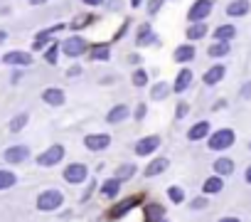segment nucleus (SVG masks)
I'll use <instances>...</instances> for the list:
<instances>
[{
	"instance_id": "nucleus-17",
	"label": "nucleus",
	"mask_w": 251,
	"mask_h": 222,
	"mask_svg": "<svg viewBox=\"0 0 251 222\" xmlns=\"http://www.w3.org/2000/svg\"><path fill=\"white\" fill-rule=\"evenodd\" d=\"M173 57H175V62H180V64L192 62V59H195V45H180Z\"/></svg>"
},
{
	"instance_id": "nucleus-42",
	"label": "nucleus",
	"mask_w": 251,
	"mask_h": 222,
	"mask_svg": "<svg viewBox=\"0 0 251 222\" xmlns=\"http://www.w3.org/2000/svg\"><path fill=\"white\" fill-rule=\"evenodd\" d=\"M67 74H69V77H76V74H81V67H72Z\"/></svg>"
},
{
	"instance_id": "nucleus-5",
	"label": "nucleus",
	"mask_w": 251,
	"mask_h": 222,
	"mask_svg": "<svg viewBox=\"0 0 251 222\" xmlns=\"http://www.w3.org/2000/svg\"><path fill=\"white\" fill-rule=\"evenodd\" d=\"M86 175H89V170H86L84 163H72V166L64 168V180L69 185H81L86 180Z\"/></svg>"
},
{
	"instance_id": "nucleus-44",
	"label": "nucleus",
	"mask_w": 251,
	"mask_h": 222,
	"mask_svg": "<svg viewBox=\"0 0 251 222\" xmlns=\"http://www.w3.org/2000/svg\"><path fill=\"white\" fill-rule=\"evenodd\" d=\"M219 222H241V220H239V217H222Z\"/></svg>"
},
{
	"instance_id": "nucleus-27",
	"label": "nucleus",
	"mask_w": 251,
	"mask_h": 222,
	"mask_svg": "<svg viewBox=\"0 0 251 222\" xmlns=\"http://www.w3.org/2000/svg\"><path fill=\"white\" fill-rule=\"evenodd\" d=\"M118 188H121V180L111 178V180H106V183L101 185V195H103V197H116V195H118Z\"/></svg>"
},
{
	"instance_id": "nucleus-26",
	"label": "nucleus",
	"mask_w": 251,
	"mask_h": 222,
	"mask_svg": "<svg viewBox=\"0 0 251 222\" xmlns=\"http://www.w3.org/2000/svg\"><path fill=\"white\" fill-rule=\"evenodd\" d=\"M229 52H231L229 42H214V45H209V50H207L209 57H226Z\"/></svg>"
},
{
	"instance_id": "nucleus-34",
	"label": "nucleus",
	"mask_w": 251,
	"mask_h": 222,
	"mask_svg": "<svg viewBox=\"0 0 251 222\" xmlns=\"http://www.w3.org/2000/svg\"><path fill=\"white\" fill-rule=\"evenodd\" d=\"M133 84H136V86H146V84H148V74H146L143 69H136V72H133Z\"/></svg>"
},
{
	"instance_id": "nucleus-46",
	"label": "nucleus",
	"mask_w": 251,
	"mask_h": 222,
	"mask_svg": "<svg viewBox=\"0 0 251 222\" xmlns=\"http://www.w3.org/2000/svg\"><path fill=\"white\" fill-rule=\"evenodd\" d=\"M42 3H47V0H30V5H42Z\"/></svg>"
},
{
	"instance_id": "nucleus-41",
	"label": "nucleus",
	"mask_w": 251,
	"mask_h": 222,
	"mask_svg": "<svg viewBox=\"0 0 251 222\" xmlns=\"http://www.w3.org/2000/svg\"><path fill=\"white\" fill-rule=\"evenodd\" d=\"M187 114V104H180V109H177V119H182Z\"/></svg>"
},
{
	"instance_id": "nucleus-12",
	"label": "nucleus",
	"mask_w": 251,
	"mask_h": 222,
	"mask_svg": "<svg viewBox=\"0 0 251 222\" xmlns=\"http://www.w3.org/2000/svg\"><path fill=\"white\" fill-rule=\"evenodd\" d=\"M249 10H251L249 0H231V3L226 5V15H229V18H244Z\"/></svg>"
},
{
	"instance_id": "nucleus-10",
	"label": "nucleus",
	"mask_w": 251,
	"mask_h": 222,
	"mask_svg": "<svg viewBox=\"0 0 251 222\" xmlns=\"http://www.w3.org/2000/svg\"><path fill=\"white\" fill-rule=\"evenodd\" d=\"M192 79H195V77H192V72H190L187 67H185V69H180V72H177V77H175L173 91H175V94H182V91H187V89H190V84H192Z\"/></svg>"
},
{
	"instance_id": "nucleus-40",
	"label": "nucleus",
	"mask_w": 251,
	"mask_h": 222,
	"mask_svg": "<svg viewBox=\"0 0 251 222\" xmlns=\"http://www.w3.org/2000/svg\"><path fill=\"white\" fill-rule=\"evenodd\" d=\"M146 116V104H138V109H136V119H143Z\"/></svg>"
},
{
	"instance_id": "nucleus-50",
	"label": "nucleus",
	"mask_w": 251,
	"mask_h": 222,
	"mask_svg": "<svg viewBox=\"0 0 251 222\" xmlns=\"http://www.w3.org/2000/svg\"><path fill=\"white\" fill-rule=\"evenodd\" d=\"M249 148H251V143H249Z\"/></svg>"
},
{
	"instance_id": "nucleus-23",
	"label": "nucleus",
	"mask_w": 251,
	"mask_h": 222,
	"mask_svg": "<svg viewBox=\"0 0 251 222\" xmlns=\"http://www.w3.org/2000/svg\"><path fill=\"white\" fill-rule=\"evenodd\" d=\"M168 166H170V161L168 158H155L148 168H146V175L148 178H153V175H160L163 170H168Z\"/></svg>"
},
{
	"instance_id": "nucleus-13",
	"label": "nucleus",
	"mask_w": 251,
	"mask_h": 222,
	"mask_svg": "<svg viewBox=\"0 0 251 222\" xmlns=\"http://www.w3.org/2000/svg\"><path fill=\"white\" fill-rule=\"evenodd\" d=\"M138 202H141V197H126V200H121L113 210H111V217L113 220H118V217H123L128 210H133V207H138Z\"/></svg>"
},
{
	"instance_id": "nucleus-16",
	"label": "nucleus",
	"mask_w": 251,
	"mask_h": 222,
	"mask_svg": "<svg viewBox=\"0 0 251 222\" xmlns=\"http://www.w3.org/2000/svg\"><path fill=\"white\" fill-rule=\"evenodd\" d=\"M42 101L50 106H62L64 104V91L62 89H45L42 91Z\"/></svg>"
},
{
	"instance_id": "nucleus-32",
	"label": "nucleus",
	"mask_w": 251,
	"mask_h": 222,
	"mask_svg": "<svg viewBox=\"0 0 251 222\" xmlns=\"http://www.w3.org/2000/svg\"><path fill=\"white\" fill-rule=\"evenodd\" d=\"M168 197L177 205V202H182V200H185V190H182V188H177V185H173V188H168Z\"/></svg>"
},
{
	"instance_id": "nucleus-2",
	"label": "nucleus",
	"mask_w": 251,
	"mask_h": 222,
	"mask_svg": "<svg viewBox=\"0 0 251 222\" xmlns=\"http://www.w3.org/2000/svg\"><path fill=\"white\" fill-rule=\"evenodd\" d=\"M62 202H64V195H62L59 190H45V193H40V197H37V210L52 212V210H59Z\"/></svg>"
},
{
	"instance_id": "nucleus-28",
	"label": "nucleus",
	"mask_w": 251,
	"mask_h": 222,
	"mask_svg": "<svg viewBox=\"0 0 251 222\" xmlns=\"http://www.w3.org/2000/svg\"><path fill=\"white\" fill-rule=\"evenodd\" d=\"M163 215H165V210H163L160 205H155V202L146 207V222H160Z\"/></svg>"
},
{
	"instance_id": "nucleus-31",
	"label": "nucleus",
	"mask_w": 251,
	"mask_h": 222,
	"mask_svg": "<svg viewBox=\"0 0 251 222\" xmlns=\"http://www.w3.org/2000/svg\"><path fill=\"white\" fill-rule=\"evenodd\" d=\"M27 119H30L27 114H18V116H15V119L10 121V131H13V134L23 131V129H25V124H27Z\"/></svg>"
},
{
	"instance_id": "nucleus-30",
	"label": "nucleus",
	"mask_w": 251,
	"mask_h": 222,
	"mask_svg": "<svg viewBox=\"0 0 251 222\" xmlns=\"http://www.w3.org/2000/svg\"><path fill=\"white\" fill-rule=\"evenodd\" d=\"M15 183H18L15 173H10V170H0V190H8V188H13Z\"/></svg>"
},
{
	"instance_id": "nucleus-39",
	"label": "nucleus",
	"mask_w": 251,
	"mask_h": 222,
	"mask_svg": "<svg viewBox=\"0 0 251 222\" xmlns=\"http://www.w3.org/2000/svg\"><path fill=\"white\" fill-rule=\"evenodd\" d=\"M241 96H244V99H251V82H246V84L241 86Z\"/></svg>"
},
{
	"instance_id": "nucleus-6",
	"label": "nucleus",
	"mask_w": 251,
	"mask_h": 222,
	"mask_svg": "<svg viewBox=\"0 0 251 222\" xmlns=\"http://www.w3.org/2000/svg\"><path fill=\"white\" fill-rule=\"evenodd\" d=\"M62 52L69 55V57H79V55L86 52V40L84 37H69V40L62 42Z\"/></svg>"
},
{
	"instance_id": "nucleus-43",
	"label": "nucleus",
	"mask_w": 251,
	"mask_h": 222,
	"mask_svg": "<svg viewBox=\"0 0 251 222\" xmlns=\"http://www.w3.org/2000/svg\"><path fill=\"white\" fill-rule=\"evenodd\" d=\"M81 3H84V5H101L103 0H81Z\"/></svg>"
},
{
	"instance_id": "nucleus-49",
	"label": "nucleus",
	"mask_w": 251,
	"mask_h": 222,
	"mask_svg": "<svg viewBox=\"0 0 251 222\" xmlns=\"http://www.w3.org/2000/svg\"><path fill=\"white\" fill-rule=\"evenodd\" d=\"M160 222H168V220H165V217H163V220H160Z\"/></svg>"
},
{
	"instance_id": "nucleus-47",
	"label": "nucleus",
	"mask_w": 251,
	"mask_h": 222,
	"mask_svg": "<svg viewBox=\"0 0 251 222\" xmlns=\"http://www.w3.org/2000/svg\"><path fill=\"white\" fill-rule=\"evenodd\" d=\"M8 40V32H3V30H0V42H5Z\"/></svg>"
},
{
	"instance_id": "nucleus-38",
	"label": "nucleus",
	"mask_w": 251,
	"mask_h": 222,
	"mask_svg": "<svg viewBox=\"0 0 251 222\" xmlns=\"http://www.w3.org/2000/svg\"><path fill=\"white\" fill-rule=\"evenodd\" d=\"M190 207H192V210H204V207H207V200H204V197H195V200L190 202Z\"/></svg>"
},
{
	"instance_id": "nucleus-21",
	"label": "nucleus",
	"mask_w": 251,
	"mask_h": 222,
	"mask_svg": "<svg viewBox=\"0 0 251 222\" xmlns=\"http://www.w3.org/2000/svg\"><path fill=\"white\" fill-rule=\"evenodd\" d=\"M136 175V163H123V166H118L116 170H113V178L116 180H128V178H133Z\"/></svg>"
},
{
	"instance_id": "nucleus-20",
	"label": "nucleus",
	"mask_w": 251,
	"mask_h": 222,
	"mask_svg": "<svg viewBox=\"0 0 251 222\" xmlns=\"http://www.w3.org/2000/svg\"><path fill=\"white\" fill-rule=\"evenodd\" d=\"M236 37V28L234 25H219L217 30H214V40L217 42H229V40H234Z\"/></svg>"
},
{
	"instance_id": "nucleus-9",
	"label": "nucleus",
	"mask_w": 251,
	"mask_h": 222,
	"mask_svg": "<svg viewBox=\"0 0 251 222\" xmlns=\"http://www.w3.org/2000/svg\"><path fill=\"white\" fill-rule=\"evenodd\" d=\"M128 116H131V109L126 106V104H116V106L108 111V114H106V121L116 126V124H123Z\"/></svg>"
},
{
	"instance_id": "nucleus-19",
	"label": "nucleus",
	"mask_w": 251,
	"mask_h": 222,
	"mask_svg": "<svg viewBox=\"0 0 251 222\" xmlns=\"http://www.w3.org/2000/svg\"><path fill=\"white\" fill-rule=\"evenodd\" d=\"M222 188H224V180H222V175H212V178H207L204 180V185H202V190L207 193V195H217V193H222Z\"/></svg>"
},
{
	"instance_id": "nucleus-37",
	"label": "nucleus",
	"mask_w": 251,
	"mask_h": 222,
	"mask_svg": "<svg viewBox=\"0 0 251 222\" xmlns=\"http://www.w3.org/2000/svg\"><path fill=\"white\" fill-rule=\"evenodd\" d=\"M86 23H91V15H84V18H76V20L72 23V28H74V30H79V28H84Z\"/></svg>"
},
{
	"instance_id": "nucleus-36",
	"label": "nucleus",
	"mask_w": 251,
	"mask_h": 222,
	"mask_svg": "<svg viewBox=\"0 0 251 222\" xmlns=\"http://www.w3.org/2000/svg\"><path fill=\"white\" fill-rule=\"evenodd\" d=\"M163 3H165V0H151V3H148V15H155L163 8Z\"/></svg>"
},
{
	"instance_id": "nucleus-8",
	"label": "nucleus",
	"mask_w": 251,
	"mask_h": 222,
	"mask_svg": "<svg viewBox=\"0 0 251 222\" xmlns=\"http://www.w3.org/2000/svg\"><path fill=\"white\" fill-rule=\"evenodd\" d=\"M158 146H160V136H146L133 146V151H136V156H151L158 151Z\"/></svg>"
},
{
	"instance_id": "nucleus-22",
	"label": "nucleus",
	"mask_w": 251,
	"mask_h": 222,
	"mask_svg": "<svg viewBox=\"0 0 251 222\" xmlns=\"http://www.w3.org/2000/svg\"><path fill=\"white\" fill-rule=\"evenodd\" d=\"M222 77H224V67H222V64H214L212 69H207V74H204V84H207V86H214V84L222 82Z\"/></svg>"
},
{
	"instance_id": "nucleus-48",
	"label": "nucleus",
	"mask_w": 251,
	"mask_h": 222,
	"mask_svg": "<svg viewBox=\"0 0 251 222\" xmlns=\"http://www.w3.org/2000/svg\"><path fill=\"white\" fill-rule=\"evenodd\" d=\"M141 3H143V0H131V5H133V8H138Z\"/></svg>"
},
{
	"instance_id": "nucleus-15",
	"label": "nucleus",
	"mask_w": 251,
	"mask_h": 222,
	"mask_svg": "<svg viewBox=\"0 0 251 222\" xmlns=\"http://www.w3.org/2000/svg\"><path fill=\"white\" fill-rule=\"evenodd\" d=\"M209 136V121H197L190 131H187V139L190 141H202Z\"/></svg>"
},
{
	"instance_id": "nucleus-35",
	"label": "nucleus",
	"mask_w": 251,
	"mask_h": 222,
	"mask_svg": "<svg viewBox=\"0 0 251 222\" xmlns=\"http://www.w3.org/2000/svg\"><path fill=\"white\" fill-rule=\"evenodd\" d=\"M57 57H59V47H57V45H52V47L47 50V55H45V59H47L50 64H57Z\"/></svg>"
},
{
	"instance_id": "nucleus-3",
	"label": "nucleus",
	"mask_w": 251,
	"mask_h": 222,
	"mask_svg": "<svg viewBox=\"0 0 251 222\" xmlns=\"http://www.w3.org/2000/svg\"><path fill=\"white\" fill-rule=\"evenodd\" d=\"M62 158H64V146H62V143H54V146H50L45 153L37 156V166H42V168H52V166H57Z\"/></svg>"
},
{
	"instance_id": "nucleus-4",
	"label": "nucleus",
	"mask_w": 251,
	"mask_h": 222,
	"mask_svg": "<svg viewBox=\"0 0 251 222\" xmlns=\"http://www.w3.org/2000/svg\"><path fill=\"white\" fill-rule=\"evenodd\" d=\"M212 10H214L212 0H195L192 8H190V13H187V18H190V23H202Z\"/></svg>"
},
{
	"instance_id": "nucleus-29",
	"label": "nucleus",
	"mask_w": 251,
	"mask_h": 222,
	"mask_svg": "<svg viewBox=\"0 0 251 222\" xmlns=\"http://www.w3.org/2000/svg\"><path fill=\"white\" fill-rule=\"evenodd\" d=\"M168 94H170V86H168L165 82H158V84L151 89V99H153V101H163Z\"/></svg>"
},
{
	"instance_id": "nucleus-18",
	"label": "nucleus",
	"mask_w": 251,
	"mask_h": 222,
	"mask_svg": "<svg viewBox=\"0 0 251 222\" xmlns=\"http://www.w3.org/2000/svg\"><path fill=\"white\" fill-rule=\"evenodd\" d=\"M234 168H236V163H234L231 158H217V161H214V173L222 175V178H224V175H231Z\"/></svg>"
},
{
	"instance_id": "nucleus-45",
	"label": "nucleus",
	"mask_w": 251,
	"mask_h": 222,
	"mask_svg": "<svg viewBox=\"0 0 251 222\" xmlns=\"http://www.w3.org/2000/svg\"><path fill=\"white\" fill-rule=\"evenodd\" d=\"M246 183H249V185H251V166H249V168H246Z\"/></svg>"
},
{
	"instance_id": "nucleus-25",
	"label": "nucleus",
	"mask_w": 251,
	"mask_h": 222,
	"mask_svg": "<svg viewBox=\"0 0 251 222\" xmlns=\"http://www.w3.org/2000/svg\"><path fill=\"white\" fill-rule=\"evenodd\" d=\"M138 45H158V37L151 32V25H141V32H138Z\"/></svg>"
},
{
	"instance_id": "nucleus-14",
	"label": "nucleus",
	"mask_w": 251,
	"mask_h": 222,
	"mask_svg": "<svg viewBox=\"0 0 251 222\" xmlns=\"http://www.w3.org/2000/svg\"><path fill=\"white\" fill-rule=\"evenodd\" d=\"M27 156H30L27 146H13V148L5 151V161L8 163H23V161H27Z\"/></svg>"
},
{
	"instance_id": "nucleus-11",
	"label": "nucleus",
	"mask_w": 251,
	"mask_h": 222,
	"mask_svg": "<svg viewBox=\"0 0 251 222\" xmlns=\"http://www.w3.org/2000/svg\"><path fill=\"white\" fill-rule=\"evenodd\" d=\"M3 62L13 64V67H30L32 64V55H27V52H8L3 57Z\"/></svg>"
},
{
	"instance_id": "nucleus-33",
	"label": "nucleus",
	"mask_w": 251,
	"mask_h": 222,
	"mask_svg": "<svg viewBox=\"0 0 251 222\" xmlns=\"http://www.w3.org/2000/svg\"><path fill=\"white\" fill-rule=\"evenodd\" d=\"M91 57H94V59H108V57H111V50H108V45H99V47H94Z\"/></svg>"
},
{
	"instance_id": "nucleus-1",
	"label": "nucleus",
	"mask_w": 251,
	"mask_h": 222,
	"mask_svg": "<svg viewBox=\"0 0 251 222\" xmlns=\"http://www.w3.org/2000/svg\"><path fill=\"white\" fill-rule=\"evenodd\" d=\"M234 141H236V134L231 129H219V131H214L209 136V143L207 146L212 151H226L229 146H234Z\"/></svg>"
},
{
	"instance_id": "nucleus-7",
	"label": "nucleus",
	"mask_w": 251,
	"mask_h": 222,
	"mask_svg": "<svg viewBox=\"0 0 251 222\" xmlns=\"http://www.w3.org/2000/svg\"><path fill=\"white\" fill-rule=\"evenodd\" d=\"M84 146H86L89 151H106V148L111 146V136H108V134H89V136L84 139Z\"/></svg>"
},
{
	"instance_id": "nucleus-24",
	"label": "nucleus",
	"mask_w": 251,
	"mask_h": 222,
	"mask_svg": "<svg viewBox=\"0 0 251 222\" xmlns=\"http://www.w3.org/2000/svg\"><path fill=\"white\" fill-rule=\"evenodd\" d=\"M207 35V25L204 23H192L187 28V40H202Z\"/></svg>"
}]
</instances>
